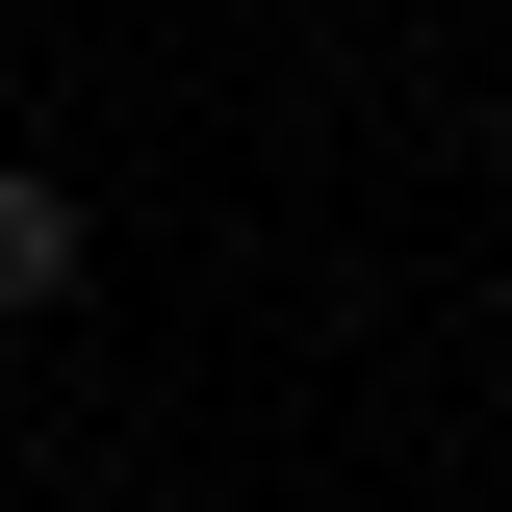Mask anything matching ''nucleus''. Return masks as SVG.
<instances>
[{
	"label": "nucleus",
	"instance_id": "f257e3e1",
	"mask_svg": "<svg viewBox=\"0 0 512 512\" xmlns=\"http://www.w3.org/2000/svg\"><path fill=\"white\" fill-rule=\"evenodd\" d=\"M0 308H77V180H0Z\"/></svg>",
	"mask_w": 512,
	"mask_h": 512
}]
</instances>
